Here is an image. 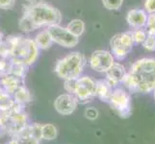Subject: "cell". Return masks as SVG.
<instances>
[{
    "label": "cell",
    "instance_id": "15",
    "mask_svg": "<svg viewBox=\"0 0 155 144\" xmlns=\"http://www.w3.org/2000/svg\"><path fill=\"white\" fill-rule=\"evenodd\" d=\"M35 42L39 49L41 50H47L51 47L53 40L51 39V36L47 29L40 32V33L36 36L35 38Z\"/></svg>",
    "mask_w": 155,
    "mask_h": 144
},
{
    "label": "cell",
    "instance_id": "8",
    "mask_svg": "<svg viewBox=\"0 0 155 144\" xmlns=\"http://www.w3.org/2000/svg\"><path fill=\"white\" fill-rule=\"evenodd\" d=\"M51 36L53 42L65 48H73L78 44V38L72 35L67 28L62 27L60 24L52 25L46 28Z\"/></svg>",
    "mask_w": 155,
    "mask_h": 144
},
{
    "label": "cell",
    "instance_id": "3",
    "mask_svg": "<svg viewBox=\"0 0 155 144\" xmlns=\"http://www.w3.org/2000/svg\"><path fill=\"white\" fill-rule=\"evenodd\" d=\"M10 55L12 56V62L22 63L29 66L37 61L39 57V48L35 40L30 39H22L20 37L10 40Z\"/></svg>",
    "mask_w": 155,
    "mask_h": 144
},
{
    "label": "cell",
    "instance_id": "23",
    "mask_svg": "<svg viewBox=\"0 0 155 144\" xmlns=\"http://www.w3.org/2000/svg\"><path fill=\"white\" fill-rule=\"evenodd\" d=\"M142 44L147 51H155V36L147 34L146 40Z\"/></svg>",
    "mask_w": 155,
    "mask_h": 144
},
{
    "label": "cell",
    "instance_id": "7",
    "mask_svg": "<svg viewBox=\"0 0 155 144\" xmlns=\"http://www.w3.org/2000/svg\"><path fill=\"white\" fill-rule=\"evenodd\" d=\"M109 104L121 117H127L131 113L130 96L124 88H117L113 89L109 99Z\"/></svg>",
    "mask_w": 155,
    "mask_h": 144
},
{
    "label": "cell",
    "instance_id": "18",
    "mask_svg": "<svg viewBox=\"0 0 155 144\" xmlns=\"http://www.w3.org/2000/svg\"><path fill=\"white\" fill-rule=\"evenodd\" d=\"M13 96H14V100L15 101V102L20 103L22 105H24L27 102H30L31 101V93L24 86L19 87L13 93Z\"/></svg>",
    "mask_w": 155,
    "mask_h": 144
},
{
    "label": "cell",
    "instance_id": "4",
    "mask_svg": "<svg viewBox=\"0 0 155 144\" xmlns=\"http://www.w3.org/2000/svg\"><path fill=\"white\" fill-rule=\"evenodd\" d=\"M86 59L80 52H71L64 58L58 60L54 68L55 73L61 79L73 80L82 76Z\"/></svg>",
    "mask_w": 155,
    "mask_h": 144
},
{
    "label": "cell",
    "instance_id": "1",
    "mask_svg": "<svg viewBox=\"0 0 155 144\" xmlns=\"http://www.w3.org/2000/svg\"><path fill=\"white\" fill-rule=\"evenodd\" d=\"M130 91L147 93L155 89V58H143L136 61L124 80Z\"/></svg>",
    "mask_w": 155,
    "mask_h": 144
},
{
    "label": "cell",
    "instance_id": "17",
    "mask_svg": "<svg viewBox=\"0 0 155 144\" xmlns=\"http://www.w3.org/2000/svg\"><path fill=\"white\" fill-rule=\"evenodd\" d=\"M66 28L71 32L72 35L79 38V37L82 36L85 32V23L83 20L75 18V19H72L71 22L68 24Z\"/></svg>",
    "mask_w": 155,
    "mask_h": 144
},
{
    "label": "cell",
    "instance_id": "2",
    "mask_svg": "<svg viewBox=\"0 0 155 144\" xmlns=\"http://www.w3.org/2000/svg\"><path fill=\"white\" fill-rule=\"evenodd\" d=\"M22 17L33 26L34 30L60 24L62 14L52 5L38 0H28L24 5Z\"/></svg>",
    "mask_w": 155,
    "mask_h": 144
},
{
    "label": "cell",
    "instance_id": "10",
    "mask_svg": "<svg viewBox=\"0 0 155 144\" xmlns=\"http://www.w3.org/2000/svg\"><path fill=\"white\" fill-rule=\"evenodd\" d=\"M77 99L71 93L59 95L54 101V108L58 114L62 115H69L73 114L77 108Z\"/></svg>",
    "mask_w": 155,
    "mask_h": 144
},
{
    "label": "cell",
    "instance_id": "24",
    "mask_svg": "<svg viewBox=\"0 0 155 144\" xmlns=\"http://www.w3.org/2000/svg\"><path fill=\"white\" fill-rule=\"evenodd\" d=\"M84 115L89 120H94L98 117V110L94 107H89L84 111Z\"/></svg>",
    "mask_w": 155,
    "mask_h": 144
},
{
    "label": "cell",
    "instance_id": "26",
    "mask_svg": "<svg viewBox=\"0 0 155 144\" xmlns=\"http://www.w3.org/2000/svg\"><path fill=\"white\" fill-rule=\"evenodd\" d=\"M15 0H0V9L11 10L15 7Z\"/></svg>",
    "mask_w": 155,
    "mask_h": 144
},
{
    "label": "cell",
    "instance_id": "19",
    "mask_svg": "<svg viewBox=\"0 0 155 144\" xmlns=\"http://www.w3.org/2000/svg\"><path fill=\"white\" fill-rule=\"evenodd\" d=\"M103 6L110 11L120 10L124 4V0H102Z\"/></svg>",
    "mask_w": 155,
    "mask_h": 144
},
{
    "label": "cell",
    "instance_id": "13",
    "mask_svg": "<svg viewBox=\"0 0 155 144\" xmlns=\"http://www.w3.org/2000/svg\"><path fill=\"white\" fill-rule=\"evenodd\" d=\"M1 84L5 91L9 94H13L19 87L22 86V78L15 77L12 74H5L1 79Z\"/></svg>",
    "mask_w": 155,
    "mask_h": 144
},
{
    "label": "cell",
    "instance_id": "12",
    "mask_svg": "<svg viewBox=\"0 0 155 144\" xmlns=\"http://www.w3.org/2000/svg\"><path fill=\"white\" fill-rule=\"evenodd\" d=\"M148 14L142 9H132L126 14V21L130 27L142 29L146 27Z\"/></svg>",
    "mask_w": 155,
    "mask_h": 144
},
{
    "label": "cell",
    "instance_id": "14",
    "mask_svg": "<svg viewBox=\"0 0 155 144\" xmlns=\"http://www.w3.org/2000/svg\"><path fill=\"white\" fill-rule=\"evenodd\" d=\"M114 88L106 81L100 80L97 82V96L103 102H108Z\"/></svg>",
    "mask_w": 155,
    "mask_h": 144
},
{
    "label": "cell",
    "instance_id": "9",
    "mask_svg": "<svg viewBox=\"0 0 155 144\" xmlns=\"http://www.w3.org/2000/svg\"><path fill=\"white\" fill-rule=\"evenodd\" d=\"M114 62V56L107 50H95L90 58V66L97 72L105 73Z\"/></svg>",
    "mask_w": 155,
    "mask_h": 144
},
{
    "label": "cell",
    "instance_id": "28",
    "mask_svg": "<svg viewBox=\"0 0 155 144\" xmlns=\"http://www.w3.org/2000/svg\"><path fill=\"white\" fill-rule=\"evenodd\" d=\"M7 144H18V139L15 137H13Z\"/></svg>",
    "mask_w": 155,
    "mask_h": 144
},
{
    "label": "cell",
    "instance_id": "25",
    "mask_svg": "<svg viewBox=\"0 0 155 144\" xmlns=\"http://www.w3.org/2000/svg\"><path fill=\"white\" fill-rule=\"evenodd\" d=\"M18 141V144H40V140L33 136H20V137H15Z\"/></svg>",
    "mask_w": 155,
    "mask_h": 144
},
{
    "label": "cell",
    "instance_id": "21",
    "mask_svg": "<svg viewBox=\"0 0 155 144\" xmlns=\"http://www.w3.org/2000/svg\"><path fill=\"white\" fill-rule=\"evenodd\" d=\"M29 128V135L37 138L38 140L41 139V124L39 123H32L28 125Z\"/></svg>",
    "mask_w": 155,
    "mask_h": 144
},
{
    "label": "cell",
    "instance_id": "20",
    "mask_svg": "<svg viewBox=\"0 0 155 144\" xmlns=\"http://www.w3.org/2000/svg\"><path fill=\"white\" fill-rule=\"evenodd\" d=\"M131 35L134 43H143L147 39V33L143 29H135L134 32H131Z\"/></svg>",
    "mask_w": 155,
    "mask_h": 144
},
{
    "label": "cell",
    "instance_id": "5",
    "mask_svg": "<svg viewBox=\"0 0 155 144\" xmlns=\"http://www.w3.org/2000/svg\"><path fill=\"white\" fill-rule=\"evenodd\" d=\"M133 45H134V41L132 39L131 32L117 34L112 37L110 40L112 55L119 61L124 60L129 55V53L132 51Z\"/></svg>",
    "mask_w": 155,
    "mask_h": 144
},
{
    "label": "cell",
    "instance_id": "16",
    "mask_svg": "<svg viewBox=\"0 0 155 144\" xmlns=\"http://www.w3.org/2000/svg\"><path fill=\"white\" fill-rule=\"evenodd\" d=\"M58 136V130L55 125L46 123L41 125V139L44 140H54Z\"/></svg>",
    "mask_w": 155,
    "mask_h": 144
},
{
    "label": "cell",
    "instance_id": "27",
    "mask_svg": "<svg viewBox=\"0 0 155 144\" xmlns=\"http://www.w3.org/2000/svg\"><path fill=\"white\" fill-rule=\"evenodd\" d=\"M143 6H145V11L147 14L155 13V0H146Z\"/></svg>",
    "mask_w": 155,
    "mask_h": 144
},
{
    "label": "cell",
    "instance_id": "11",
    "mask_svg": "<svg viewBox=\"0 0 155 144\" xmlns=\"http://www.w3.org/2000/svg\"><path fill=\"white\" fill-rule=\"evenodd\" d=\"M106 81L108 82L112 87H116L121 84L126 75L125 67L120 62H114L106 72Z\"/></svg>",
    "mask_w": 155,
    "mask_h": 144
},
{
    "label": "cell",
    "instance_id": "22",
    "mask_svg": "<svg viewBox=\"0 0 155 144\" xmlns=\"http://www.w3.org/2000/svg\"><path fill=\"white\" fill-rule=\"evenodd\" d=\"M147 33L155 36V13L148 14L147 20Z\"/></svg>",
    "mask_w": 155,
    "mask_h": 144
},
{
    "label": "cell",
    "instance_id": "6",
    "mask_svg": "<svg viewBox=\"0 0 155 144\" xmlns=\"http://www.w3.org/2000/svg\"><path fill=\"white\" fill-rule=\"evenodd\" d=\"M73 95L80 104H87L97 96V82L89 76H80L76 79Z\"/></svg>",
    "mask_w": 155,
    "mask_h": 144
}]
</instances>
